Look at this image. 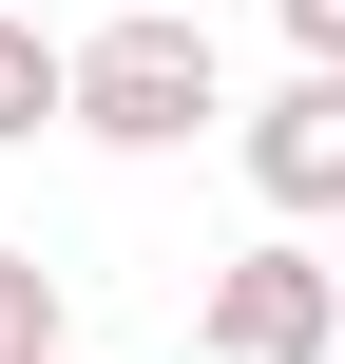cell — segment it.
Returning <instances> with one entry per match:
<instances>
[{
	"instance_id": "cell-4",
	"label": "cell",
	"mask_w": 345,
	"mask_h": 364,
	"mask_svg": "<svg viewBox=\"0 0 345 364\" xmlns=\"http://www.w3.org/2000/svg\"><path fill=\"white\" fill-rule=\"evenodd\" d=\"M0 364H77V346H58V269H38V250H0Z\"/></svg>"
},
{
	"instance_id": "cell-6",
	"label": "cell",
	"mask_w": 345,
	"mask_h": 364,
	"mask_svg": "<svg viewBox=\"0 0 345 364\" xmlns=\"http://www.w3.org/2000/svg\"><path fill=\"white\" fill-rule=\"evenodd\" d=\"M288 38H307V77H345V0H269Z\"/></svg>"
},
{
	"instance_id": "cell-2",
	"label": "cell",
	"mask_w": 345,
	"mask_h": 364,
	"mask_svg": "<svg viewBox=\"0 0 345 364\" xmlns=\"http://www.w3.org/2000/svg\"><path fill=\"white\" fill-rule=\"evenodd\" d=\"M327 326H345V269L307 250V230L230 250V269H211V307H192V346H211V364H327Z\"/></svg>"
},
{
	"instance_id": "cell-5",
	"label": "cell",
	"mask_w": 345,
	"mask_h": 364,
	"mask_svg": "<svg viewBox=\"0 0 345 364\" xmlns=\"http://www.w3.org/2000/svg\"><path fill=\"white\" fill-rule=\"evenodd\" d=\"M38 115H58V38H38V19H0V154H19Z\"/></svg>"
},
{
	"instance_id": "cell-3",
	"label": "cell",
	"mask_w": 345,
	"mask_h": 364,
	"mask_svg": "<svg viewBox=\"0 0 345 364\" xmlns=\"http://www.w3.org/2000/svg\"><path fill=\"white\" fill-rule=\"evenodd\" d=\"M250 192L307 230V211H345V77H288L269 115H250Z\"/></svg>"
},
{
	"instance_id": "cell-1",
	"label": "cell",
	"mask_w": 345,
	"mask_h": 364,
	"mask_svg": "<svg viewBox=\"0 0 345 364\" xmlns=\"http://www.w3.org/2000/svg\"><path fill=\"white\" fill-rule=\"evenodd\" d=\"M58 115H77L96 154H192V134H211V19L134 0V19L58 38Z\"/></svg>"
}]
</instances>
